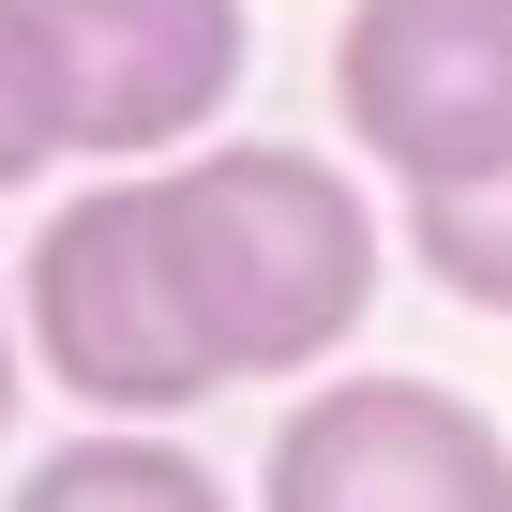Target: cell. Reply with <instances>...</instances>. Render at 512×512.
Masks as SVG:
<instances>
[{"label": "cell", "mask_w": 512, "mask_h": 512, "mask_svg": "<svg viewBox=\"0 0 512 512\" xmlns=\"http://www.w3.org/2000/svg\"><path fill=\"white\" fill-rule=\"evenodd\" d=\"M46 31H61V91H76V151L91 166L211 136V106L256 61L241 0H46Z\"/></svg>", "instance_id": "cell-5"}, {"label": "cell", "mask_w": 512, "mask_h": 512, "mask_svg": "<svg viewBox=\"0 0 512 512\" xmlns=\"http://www.w3.org/2000/svg\"><path fill=\"white\" fill-rule=\"evenodd\" d=\"M256 512H512V437L437 377H332L272 422Z\"/></svg>", "instance_id": "cell-4"}, {"label": "cell", "mask_w": 512, "mask_h": 512, "mask_svg": "<svg viewBox=\"0 0 512 512\" xmlns=\"http://www.w3.org/2000/svg\"><path fill=\"white\" fill-rule=\"evenodd\" d=\"M16 512H226V482H211L181 437L121 422V437H76V452H46V467L16 482Z\"/></svg>", "instance_id": "cell-6"}, {"label": "cell", "mask_w": 512, "mask_h": 512, "mask_svg": "<svg viewBox=\"0 0 512 512\" xmlns=\"http://www.w3.org/2000/svg\"><path fill=\"white\" fill-rule=\"evenodd\" d=\"M16 302H31V347H46V377L76 407H136L151 422V407H211L226 392V347L181 302V256H166L151 181H91L76 211H46Z\"/></svg>", "instance_id": "cell-2"}, {"label": "cell", "mask_w": 512, "mask_h": 512, "mask_svg": "<svg viewBox=\"0 0 512 512\" xmlns=\"http://www.w3.org/2000/svg\"><path fill=\"white\" fill-rule=\"evenodd\" d=\"M181 302L226 347V377H302L362 332L377 302V211L347 166L317 151H211V166H151Z\"/></svg>", "instance_id": "cell-1"}, {"label": "cell", "mask_w": 512, "mask_h": 512, "mask_svg": "<svg viewBox=\"0 0 512 512\" xmlns=\"http://www.w3.org/2000/svg\"><path fill=\"white\" fill-rule=\"evenodd\" d=\"M332 106L407 196L512 166V0H347Z\"/></svg>", "instance_id": "cell-3"}, {"label": "cell", "mask_w": 512, "mask_h": 512, "mask_svg": "<svg viewBox=\"0 0 512 512\" xmlns=\"http://www.w3.org/2000/svg\"><path fill=\"white\" fill-rule=\"evenodd\" d=\"M0 422H16V302H0Z\"/></svg>", "instance_id": "cell-9"}, {"label": "cell", "mask_w": 512, "mask_h": 512, "mask_svg": "<svg viewBox=\"0 0 512 512\" xmlns=\"http://www.w3.org/2000/svg\"><path fill=\"white\" fill-rule=\"evenodd\" d=\"M407 256H422L452 302L512 317V166H482V181H422V196H407Z\"/></svg>", "instance_id": "cell-7"}, {"label": "cell", "mask_w": 512, "mask_h": 512, "mask_svg": "<svg viewBox=\"0 0 512 512\" xmlns=\"http://www.w3.org/2000/svg\"><path fill=\"white\" fill-rule=\"evenodd\" d=\"M76 151V91H61V31L46 0H0V196H31Z\"/></svg>", "instance_id": "cell-8"}]
</instances>
